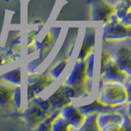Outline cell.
Returning <instances> with one entry per match:
<instances>
[{
    "label": "cell",
    "mask_w": 131,
    "mask_h": 131,
    "mask_svg": "<svg viewBox=\"0 0 131 131\" xmlns=\"http://www.w3.org/2000/svg\"><path fill=\"white\" fill-rule=\"evenodd\" d=\"M129 92L122 83L117 82H103L101 80L99 101L104 105L116 106L124 105L129 101Z\"/></svg>",
    "instance_id": "6da1fadb"
},
{
    "label": "cell",
    "mask_w": 131,
    "mask_h": 131,
    "mask_svg": "<svg viewBox=\"0 0 131 131\" xmlns=\"http://www.w3.org/2000/svg\"><path fill=\"white\" fill-rule=\"evenodd\" d=\"M103 36L105 40L128 39L131 36V27L121 23L115 13H113L111 15L108 22H106L104 26Z\"/></svg>",
    "instance_id": "7a4b0ae2"
},
{
    "label": "cell",
    "mask_w": 131,
    "mask_h": 131,
    "mask_svg": "<svg viewBox=\"0 0 131 131\" xmlns=\"http://www.w3.org/2000/svg\"><path fill=\"white\" fill-rule=\"evenodd\" d=\"M92 8V19L94 22H108L111 15L115 13L114 6L107 3L105 0H88Z\"/></svg>",
    "instance_id": "3957f363"
},
{
    "label": "cell",
    "mask_w": 131,
    "mask_h": 131,
    "mask_svg": "<svg viewBox=\"0 0 131 131\" xmlns=\"http://www.w3.org/2000/svg\"><path fill=\"white\" fill-rule=\"evenodd\" d=\"M122 113L115 112L99 113L98 125L103 131H119L122 130L120 124L122 123Z\"/></svg>",
    "instance_id": "277c9868"
},
{
    "label": "cell",
    "mask_w": 131,
    "mask_h": 131,
    "mask_svg": "<svg viewBox=\"0 0 131 131\" xmlns=\"http://www.w3.org/2000/svg\"><path fill=\"white\" fill-rule=\"evenodd\" d=\"M129 78L130 76H128L124 71L120 70L112 58L107 61L103 72L101 73V80L103 82H117L123 84Z\"/></svg>",
    "instance_id": "5b68a950"
},
{
    "label": "cell",
    "mask_w": 131,
    "mask_h": 131,
    "mask_svg": "<svg viewBox=\"0 0 131 131\" xmlns=\"http://www.w3.org/2000/svg\"><path fill=\"white\" fill-rule=\"evenodd\" d=\"M112 58L117 64L120 70L124 71L128 76L131 75V50L128 46H119L112 49V52L110 53Z\"/></svg>",
    "instance_id": "8992f818"
},
{
    "label": "cell",
    "mask_w": 131,
    "mask_h": 131,
    "mask_svg": "<svg viewBox=\"0 0 131 131\" xmlns=\"http://www.w3.org/2000/svg\"><path fill=\"white\" fill-rule=\"evenodd\" d=\"M87 63L85 60H78L74 66L70 75L66 79L65 85L74 86V87H82L86 86L87 82V73H86Z\"/></svg>",
    "instance_id": "52a82bcc"
},
{
    "label": "cell",
    "mask_w": 131,
    "mask_h": 131,
    "mask_svg": "<svg viewBox=\"0 0 131 131\" xmlns=\"http://www.w3.org/2000/svg\"><path fill=\"white\" fill-rule=\"evenodd\" d=\"M30 103V106H28V108L24 112V118L28 126H30L31 128H36L45 118L49 115V113L45 112L33 101H31Z\"/></svg>",
    "instance_id": "ba28073f"
},
{
    "label": "cell",
    "mask_w": 131,
    "mask_h": 131,
    "mask_svg": "<svg viewBox=\"0 0 131 131\" xmlns=\"http://www.w3.org/2000/svg\"><path fill=\"white\" fill-rule=\"evenodd\" d=\"M60 114L68 121L70 127H72L73 129H77V130L82 125L86 116L85 114L80 111L79 107H76L71 104L62 107L60 110Z\"/></svg>",
    "instance_id": "9c48e42d"
},
{
    "label": "cell",
    "mask_w": 131,
    "mask_h": 131,
    "mask_svg": "<svg viewBox=\"0 0 131 131\" xmlns=\"http://www.w3.org/2000/svg\"><path fill=\"white\" fill-rule=\"evenodd\" d=\"M54 78L50 75H47L46 73L42 74H30L28 76V85L31 86V88L33 89L34 93L36 95L42 92L43 90H46V88L50 84H52Z\"/></svg>",
    "instance_id": "30bf717a"
},
{
    "label": "cell",
    "mask_w": 131,
    "mask_h": 131,
    "mask_svg": "<svg viewBox=\"0 0 131 131\" xmlns=\"http://www.w3.org/2000/svg\"><path fill=\"white\" fill-rule=\"evenodd\" d=\"M47 100L50 104V112H55V111H60L65 105L71 104V99L64 93L62 85L60 86Z\"/></svg>",
    "instance_id": "8fae6325"
},
{
    "label": "cell",
    "mask_w": 131,
    "mask_h": 131,
    "mask_svg": "<svg viewBox=\"0 0 131 131\" xmlns=\"http://www.w3.org/2000/svg\"><path fill=\"white\" fill-rule=\"evenodd\" d=\"M115 15L121 23L131 26V1L130 0H119L114 6Z\"/></svg>",
    "instance_id": "7c38bea8"
},
{
    "label": "cell",
    "mask_w": 131,
    "mask_h": 131,
    "mask_svg": "<svg viewBox=\"0 0 131 131\" xmlns=\"http://www.w3.org/2000/svg\"><path fill=\"white\" fill-rule=\"evenodd\" d=\"M95 30H91V28H89L87 30L85 34V38L82 43V47L78 55V60H85L86 57L88 56V54L94 50V46H95Z\"/></svg>",
    "instance_id": "4fadbf2b"
},
{
    "label": "cell",
    "mask_w": 131,
    "mask_h": 131,
    "mask_svg": "<svg viewBox=\"0 0 131 131\" xmlns=\"http://www.w3.org/2000/svg\"><path fill=\"white\" fill-rule=\"evenodd\" d=\"M79 108L85 115L92 114V113H95V112H97V113H104V112H115V106L104 105L103 103H101L99 101V99L95 100L92 104L80 106Z\"/></svg>",
    "instance_id": "5bb4252c"
},
{
    "label": "cell",
    "mask_w": 131,
    "mask_h": 131,
    "mask_svg": "<svg viewBox=\"0 0 131 131\" xmlns=\"http://www.w3.org/2000/svg\"><path fill=\"white\" fill-rule=\"evenodd\" d=\"M98 115L99 113L95 112L92 114H88L85 116L82 125L78 130L80 131H100V127L98 125Z\"/></svg>",
    "instance_id": "9a60e30c"
},
{
    "label": "cell",
    "mask_w": 131,
    "mask_h": 131,
    "mask_svg": "<svg viewBox=\"0 0 131 131\" xmlns=\"http://www.w3.org/2000/svg\"><path fill=\"white\" fill-rule=\"evenodd\" d=\"M63 91L66 95L70 99L72 98H80V97H84L87 96L89 92L86 90V86H82V87H74V86H69L63 84L62 85Z\"/></svg>",
    "instance_id": "2e32d148"
},
{
    "label": "cell",
    "mask_w": 131,
    "mask_h": 131,
    "mask_svg": "<svg viewBox=\"0 0 131 131\" xmlns=\"http://www.w3.org/2000/svg\"><path fill=\"white\" fill-rule=\"evenodd\" d=\"M60 114V111H55V112H52L47 117H46L40 123H39L36 129L39 131H48L51 130V126H52V123L54 121V119L58 116Z\"/></svg>",
    "instance_id": "e0dca14e"
},
{
    "label": "cell",
    "mask_w": 131,
    "mask_h": 131,
    "mask_svg": "<svg viewBox=\"0 0 131 131\" xmlns=\"http://www.w3.org/2000/svg\"><path fill=\"white\" fill-rule=\"evenodd\" d=\"M14 89L6 86H0V105H6L13 101Z\"/></svg>",
    "instance_id": "ac0fdd59"
},
{
    "label": "cell",
    "mask_w": 131,
    "mask_h": 131,
    "mask_svg": "<svg viewBox=\"0 0 131 131\" xmlns=\"http://www.w3.org/2000/svg\"><path fill=\"white\" fill-rule=\"evenodd\" d=\"M2 78L14 85H21V68H16L9 72L3 74Z\"/></svg>",
    "instance_id": "d6986e66"
},
{
    "label": "cell",
    "mask_w": 131,
    "mask_h": 131,
    "mask_svg": "<svg viewBox=\"0 0 131 131\" xmlns=\"http://www.w3.org/2000/svg\"><path fill=\"white\" fill-rule=\"evenodd\" d=\"M69 129H70V125L68 123V121L61 114H59L54 119L52 126H51L52 131H68Z\"/></svg>",
    "instance_id": "ffe728a7"
},
{
    "label": "cell",
    "mask_w": 131,
    "mask_h": 131,
    "mask_svg": "<svg viewBox=\"0 0 131 131\" xmlns=\"http://www.w3.org/2000/svg\"><path fill=\"white\" fill-rule=\"evenodd\" d=\"M67 63H68V59H63V60L59 61L58 63L50 70V75L54 79L57 78L59 75L63 72V70H64V68L66 67V65H67Z\"/></svg>",
    "instance_id": "44dd1931"
},
{
    "label": "cell",
    "mask_w": 131,
    "mask_h": 131,
    "mask_svg": "<svg viewBox=\"0 0 131 131\" xmlns=\"http://www.w3.org/2000/svg\"><path fill=\"white\" fill-rule=\"evenodd\" d=\"M86 63H87V68H86L87 78H92L94 72V50L91 51L86 57Z\"/></svg>",
    "instance_id": "7402d4cb"
},
{
    "label": "cell",
    "mask_w": 131,
    "mask_h": 131,
    "mask_svg": "<svg viewBox=\"0 0 131 131\" xmlns=\"http://www.w3.org/2000/svg\"><path fill=\"white\" fill-rule=\"evenodd\" d=\"M32 101H33L34 103H36L37 105H39L46 112L49 113V114L51 113V112H50V104H49L48 100H42V99H40V98L35 97Z\"/></svg>",
    "instance_id": "603a6c76"
},
{
    "label": "cell",
    "mask_w": 131,
    "mask_h": 131,
    "mask_svg": "<svg viewBox=\"0 0 131 131\" xmlns=\"http://www.w3.org/2000/svg\"><path fill=\"white\" fill-rule=\"evenodd\" d=\"M50 42H51V37H50V33H48L46 35V38H45V39H43L41 42H39V41L36 42V47H37L38 49H39L41 52H43L46 48L49 46Z\"/></svg>",
    "instance_id": "cb8c5ba5"
},
{
    "label": "cell",
    "mask_w": 131,
    "mask_h": 131,
    "mask_svg": "<svg viewBox=\"0 0 131 131\" xmlns=\"http://www.w3.org/2000/svg\"><path fill=\"white\" fill-rule=\"evenodd\" d=\"M13 101L18 107L21 106V87L20 85H17V87L14 89Z\"/></svg>",
    "instance_id": "d4e9b609"
},
{
    "label": "cell",
    "mask_w": 131,
    "mask_h": 131,
    "mask_svg": "<svg viewBox=\"0 0 131 131\" xmlns=\"http://www.w3.org/2000/svg\"><path fill=\"white\" fill-rule=\"evenodd\" d=\"M112 58V56L110 55V53L107 52L106 50H103V53H102V65H101V73L103 72L104 68H105V64L107 63V61Z\"/></svg>",
    "instance_id": "484cf974"
},
{
    "label": "cell",
    "mask_w": 131,
    "mask_h": 131,
    "mask_svg": "<svg viewBox=\"0 0 131 131\" xmlns=\"http://www.w3.org/2000/svg\"><path fill=\"white\" fill-rule=\"evenodd\" d=\"M27 89H28V102H31L35 97H37V95L34 93L33 89L31 88L30 85H28V88H27Z\"/></svg>",
    "instance_id": "4316f807"
},
{
    "label": "cell",
    "mask_w": 131,
    "mask_h": 131,
    "mask_svg": "<svg viewBox=\"0 0 131 131\" xmlns=\"http://www.w3.org/2000/svg\"><path fill=\"white\" fill-rule=\"evenodd\" d=\"M7 60H8V57H7L6 55L3 54V53H0V65L5 64L7 62Z\"/></svg>",
    "instance_id": "83f0119b"
}]
</instances>
